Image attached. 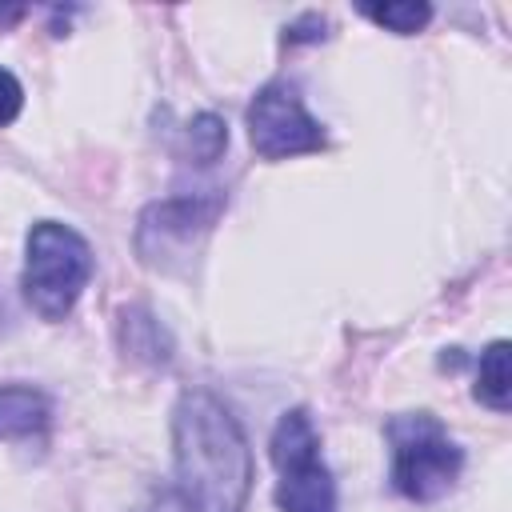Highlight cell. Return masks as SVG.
<instances>
[{
    "instance_id": "1",
    "label": "cell",
    "mask_w": 512,
    "mask_h": 512,
    "mask_svg": "<svg viewBox=\"0 0 512 512\" xmlns=\"http://www.w3.org/2000/svg\"><path fill=\"white\" fill-rule=\"evenodd\" d=\"M172 464L180 512H244L252 448L240 420L208 388H188L172 412Z\"/></svg>"
},
{
    "instance_id": "2",
    "label": "cell",
    "mask_w": 512,
    "mask_h": 512,
    "mask_svg": "<svg viewBox=\"0 0 512 512\" xmlns=\"http://www.w3.org/2000/svg\"><path fill=\"white\" fill-rule=\"evenodd\" d=\"M88 280H92L88 240L60 220H36L24 240V272H20L28 308L44 320H64L76 308Z\"/></svg>"
},
{
    "instance_id": "3",
    "label": "cell",
    "mask_w": 512,
    "mask_h": 512,
    "mask_svg": "<svg viewBox=\"0 0 512 512\" xmlns=\"http://www.w3.org/2000/svg\"><path fill=\"white\" fill-rule=\"evenodd\" d=\"M392 444V488L404 500L432 504L448 496L464 472V452L432 412H400L384 424Z\"/></svg>"
},
{
    "instance_id": "4",
    "label": "cell",
    "mask_w": 512,
    "mask_h": 512,
    "mask_svg": "<svg viewBox=\"0 0 512 512\" xmlns=\"http://www.w3.org/2000/svg\"><path fill=\"white\" fill-rule=\"evenodd\" d=\"M276 508L280 512H336V480L320 452V432L308 408H288L272 428Z\"/></svg>"
},
{
    "instance_id": "5",
    "label": "cell",
    "mask_w": 512,
    "mask_h": 512,
    "mask_svg": "<svg viewBox=\"0 0 512 512\" xmlns=\"http://www.w3.org/2000/svg\"><path fill=\"white\" fill-rule=\"evenodd\" d=\"M248 140L260 160L312 156L328 148L324 124L304 108V96L292 80H268L248 104Z\"/></svg>"
},
{
    "instance_id": "6",
    "label": "cell",
    "mask_w": 512,
    "mask_h": 512,
    "mask_svg": "<svg viewBox=\"0 0 512 512\" xmlns=\"http://www.w3.org/2000/svg\"><path fill=\"white\" fill-rule=\"evenodd\" d=\"M228 196L220 188L212 192H192V196H168L160 204H148L140 212V228H136V248L144 252V260H156V252L172 248V244H188L192 236L208 232L220 212H224Z\"/></svg>"
},
{
    "instance_id": "7",
    "label": "cell",
    "mask_w": 512,
    "mask_h": 512,
    "mask_svg": "<svg viewBox=\"0 0 512 512\" xmlns=\"http://www.w3.org/2000/svg\"><path fill=\"white\" fill-rule=\"evenodd\" d=\"M52 424V400L32 384H0V440H32Z\"/></svg>"
},
{
    "instance_id": "8",
    "label": "cell",
    "mask_w": 512,
    "mask_h": 512,
    "mask_svg": "<svg viewBox=\"0 0 512 512\" xmlns=\"http://www.w3.org/2000/svg\"><path fill=\"white\" fill-rule=\"evenodd\" d=\"M116 336H120V352L140 360V364H152V368H164L172 360V336L164 332V324L148 312V308H120V324H116Z\"/></svg>"
},
{
    "instance_id": "9",
    "label": "cell",
    "mask_w": 512,
    "mask_h": 512,
    "mask_svg": "<svg viewBox=\"0 0 512 512\" xmlns=\"http://www.w3.org/2000/svg\"><path fill=\"white\" fill-rule=\"evenodd\" d=\"M508 340H492L476 360V400L492 412H508L512 404V376H508Z\"/></svg>"
},
{
    "instance_id": "10",
    "label": "cell",
    "mask_w": 512,
    "mask_h": 512,
    "mask_svg": "<svg viewBox=\"0 0 512 512\" xmlns=\"http://www.w3.org/2000/svg\"><path fill=\"white\" fill-rule=\"evenodd\" d=\"M224 148H228V124H224L216 112L192 116V120L184 124V132H180V156H184L188 164L208 168V164H216V160L224 156Z\"/></svg>"
},
{
    "instance_id": "11",
    "label": "cell",
    "mask_w": 512,
    "mask_h": 512,
    "mask_svg": "<svg viewBox=\"0 0 512 512\" xmlns=\"http://www.w3.org/2000/svg\"><path fill=\"white\" fill-rule=\"evenodd\" d=\"M360 12H364L372 24H380V28L396 32V36H412V32H420V28L432 20V8H428V4H420V0H396V4H364Z\"/></svg>"
},
{
    "instance_id": "12",
    "label": "cell",
    "mask_w": 512,
    "mask_h": 512,
    "mask_svg": "<svg viewBox=\"0 0 512 512\" xmlns=\"http://www.w3.org/2000/svg\"><path fill=\"white\" fill-rule=\"evenodd\" d=\"M20 108H24V88H20V80H16L8 68H0V124H12V120L20 116Z\"/></svg>"
}]
</instances>
